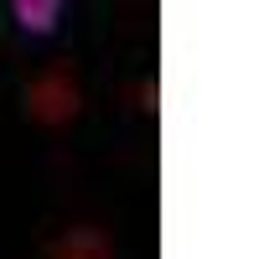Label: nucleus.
Instances as JSON below:
<instances>
[{"label":"nucleus","mask_w":259,"mask_h":259,"mask_svg":"<svg viewBox=\"0 0 259 259\" xmlns=\"http://www.w3.org/2000/svg\"><path fill=\"white\" fill-rule=\"evenodd\" d=\"M78 109H83V94H78L73 73L47 68L41 78L26 83V114L36 124H68V119H78Z\"/></svg>","instance_id":"f257e3e1"},{"label":"nucleus","mask_w":259,"mask_h":259,"mask_svg":"<svg viewBox=\"0 0 259 259\" xmlns=\"http://www.w3.org/2000/svg\"><path fill=\"white\" fill-rule=\"evenodd\" d=\"M47 259H114V249H109V239H104V228H68L62 239H52L47 244Z\"/></svg>","instance_id":"f03ea898"},{"label":"nucleus","mask_w":259,"mask_h":259,"mask_svg":"<svg viewBox=\"0 0 259 259\" xmlns=\"http://www.w3.org/2000/svg\"><path fill=\"white\" fill-rule=\"evenodd\" d=\"M16 26L26 31V36H52L57 31V21H62V6L57 0H16Z\"/></svg>","instance_id":"7ed1b4c3"}]
</instances>
